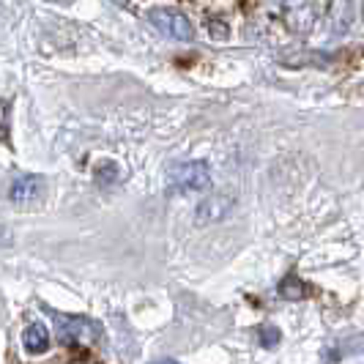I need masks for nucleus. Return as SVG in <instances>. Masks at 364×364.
<instances>
[{"instance_id": "8", "label": "nucleus", "mask_w": 364, "mask_h": 364, "mask_svg": "<svg viewBox=\"0 0 364 364\" xmlns=\"http://www.w3.org/2000/svg\"><path fill=\"white\" fill-rule=\"evenodd\" d=\"M279 340H282V331L274 326V323H266V326L260 328V346L263 348H277Z\"/></svg>"}, {"instance_id": "5", "label": "nucleus", "mask_w": 364, "mask_h": 364, "mask_svg": "<svg viewBox=\"0 0 364 364\" xmlns=\"http://www.w3.org/2000/svg\"><path fill=\"white\" fill-rule=\"evenodd\" d=\"M44 195V178L33 173H22L9 186V198L14 203H33Z\"/></svg>"}, {"instance_id": "9", "label": "nucleus", "mask_w": 364, "mask_h": 364, "mask_svg": "<svg viewBox=\"0 0 364 364\" xmlns=\"http://www.w3.org/2000/svg\"><path fill=\"white\" fill-rule=\"evenodd\" d=\"M121 173H118V164L115 162H107V164H99V170H96V178H99V183H112L115 178H118Z\"/></svg>"}, {"instance_id": "3", "label": "nucleus", "mask_w": 364, "mask_h": 364, "mask_svg": "<svg viewBox=\"0 0 364 364\" xmlns=\"http://www.w3.org/2000/svg\"><path fill=\"white\" fill-rule=\"evenodd\" d=\"M148 22L162 36L173 38V41H192L195 38V28H192L189 17H183L181 11H176V9H151Z\"/></svg>"}, {"instance_id": "6", "label": "nucleus", "mask_w": 364, "mask_h": 364, "mask_svg": "<svg viewBox=\"0 0 364 364\" xmlns=\"http://www.w3.org/2000/svg\"><path fill=\"white\" fill-rule=\"evenodd\" d=\"M22 343H25L28 353H44L50 348V328L44 323H31L22 334Z\"/></svg>"}, {"instance_id": "10", "label": "nucleus", "mask_w": 364, "mask_h": 364, "mask_svg": "<svg viewBox=\"0 0 364 364\" xmlns=\"http://www.w3.org/2000/svg\"><path fill=\"white\" fill-rule=\"evenodd\" d=\"M50 3H58V6H72L74 0H50Z\"/></svg>"}, {"instance_id": "1", "label": "nucleus", "mask_w": 364, "mask_h": 364, "mask_svg": "<svg viewBox=\"0 0 364 364\" xmlns=\"http://www.w3.org/2000/svg\"><path fill=\"white\" fill-rule=\"evenodd\" d=\"M167 183L178 192H205L211 189V170L205 162H178L170 167Z\"/></svg>"}, {"instance_id": "7", "label": "nucleus", "mask_w": 364, "mask_h": 364, "mask_svg": "<svg viewBox=\"0 0 364 364\" xmlns=\"http://www.w3.org/2000/svg\"><path fill=\"white\" fill-rule=\"evenodd\" d=\"M285 11H288V22H291L296 31H304V28H310V6H307V0H285Z\"/></svg>"}, {"instance_id": "2", "label": "nucleus", "mask_w": 364, "mask_h": 364, "mask_svg": "<svg viewBox=\"0 0 364 364\" xmlns=\"http://www.w3.org/2000/svg\"><path fill=\"white\" fill-rule=\"evenodd\" d=\"M55 328H58V340L63 346H72V348L96 346L99 337H102V328L96 326L93 321H88V318H72V315H66V318H58V326Z\"/></svg>"}, {"instance_id": "4", "label": "nucleus", "mask_w": 364, "mask_h": 364, "mask_svg": "<svg viewBox=\"0 0 364 364\" xmlns=\"http://www.w3.org/2000/svg\"><path fill=\"white\" fill-rule=\"evenodd\" d=\"M233 205H236V198L233 195H211V198H205V200L198 205V211H195V222L198 225H211V222H219V219H225L230 211H233Z\"/></svg>"}]
</instances>
